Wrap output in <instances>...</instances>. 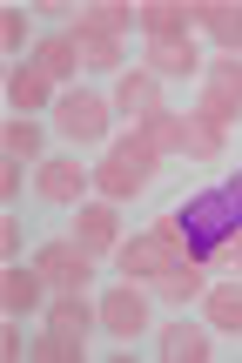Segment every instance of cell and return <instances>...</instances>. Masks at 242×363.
<instances>
[{
    "label": "cell",
    "instance_id": "obj_19",
    "mask_svg": "<svg viewBox=\"0 0 242 363\" xmlns=\"http://www.w3.org/2000/svg\"><path fill=\"white\" fill-rule=\"evenodd\" d=\"M148 74H202L195 40H148Z\"/></svg>",
    "mask_w": 242,
    "mask_h": 363
},
{
    "label": "cell",
    "instance_id": "obj_28",
    "mask_svg": "<svg viewBox=\"0 0 242 363\" xmlns=\"http://www.w3.org/2000/svg\"><path fill=\"white\" fill-rule=\"evenodd\" d=\"M209 262H216L222 276H242V235H222V242L209 249Z\"/></svg>",
    "mask_w": 242,
    "mask_h": 363
},
{
    "label": "cell",
    "instance_id": "obj_29",
    "mask_svg": "<svg viewBox=\"0 0 242 363\" xmlns=\"http://www.w3.org/2000/svg\"><path fill=\"white\" fill-rule=\"evenodd\" d=\"M21 189H27V175H21V162L7 155V162H0V195H7V202H13V195H21Z\"/></svg>",
    "mask_w": 242,
    "mask_h": 363
},
{
    "label": "cell",
    "instance_id": "obj_4",
    "mask_svg": "<svg viewBox=\"0 0 242 363\" xmlns=\"http://www.w3.org/2000/svg\"><path fill=\"white\" fill-rule=\"evenodd\" d=\"M195 121H209V128H229V121H242V54H222L216 67H202Z\"/></svg>",
    "mask_w": 242,
    "mask_h": 363
},
{
    "label": "cell",
    "instance_id": "obj_14",
    "mask_svg": "<svg viewBox=\"0 0 242 363\" xmlns=\"http://www.w3.org/2000/svg\"><path fill=\"white\" fill-rule=\"evenodd\" d=\"M195 21H202L229 54H242V0H195Z\"/></svg>",
    "mask_w": 242,
    "mask_h": 363
},
{
    "label": "cell",
    "instance_id": "obj_10",
    "mask_svg": "<svg viewBox=\"0 0 242 363\" xmlns=\"http://www.w3.org/2000/svg\"><path fill=\"white\" fill-rule=\"evenodd\" d=\"M94 323H101V310H88L81 289H61V296L48 303V330H54V337H67V343H88Z\"/></svg>",
    "mask_w": 242,
    "mask_h": 363
},
{
    "label": "cell",
    "instance_id": "obj_21",
    "mask_svg": "<svg viewBox=\"0 0 242 363\" xmlns=\"http://www.w3.org/2000/svg\"><path fill=\"white\" fill-rule=\"evenodd\" d=\"M155 283H162V296H168V303L209 296V269H202V262H175V269H162V276H155Z\"/></svg>",
    "mask_w": 242,
    "mask_h": 363
},
{
    "label": "cell",
    "instance_id": "obj_27",
    "mask_svg": "<svg viewBox=\"0 0 242 363\" xmlns=\"http://www.w3.org/2000/svg\"><path fill=\"white\" fill-rule=\"evenodd\" d=\"M0 48H7V54L27 48V7H7V13H0Z\"/></svg>",
    "mask_w": 242,
    "mask_h": 363
},
{
    "label": "cell",
    "instance_id": "obj_18",
    "mask_svg": "<svg viewBox=\"0 0 242 363\" xmlns=\"http://www.w3.org/2000/svg\"><path fill=\"white\" fill-rule=\"evenodd\" d=\"M34 67H40L48 81L75 74V67H81V48H75V34H40V40H34Z\"/></svg>",
    "mask_w": 242,
    "mask_h": 363
},
{
    "label": "cell",
    "instance_id": "obj_23",
    "mask_svg": "<svg viewBox=\"0 0 242 363\" xmlns=\"http://www.w3.org/2000/svg\"><path fill=\"white\" fill-rule=\"evenodd\" d=\"M40 148H48V128H34V115H13L7 121V155L13 162H34Z\"/></svg>",
    "mask_w": 242,
    "mask_h": 363
},
{
    "label": "cell",
    "instance_id": "obj_12",
    "mask_svg": "<svg viewBox=\"0 0 242 363\" xmlns=\"http://www.w3.org/2000/svg\"><path fill=\"white\" fill-rule=\"evenodd\" d=\"M7 101H13V115H40V108H54L61 94H54V81L40 74L34 61H21V67L7 74Z\"/></svg>",
    "mask_w": 242,
    "mask_h": 363
},
{
    "label": "cell",
    "instance_id": "obj_26",
    "mask_svg": "<svg viewBox=\"0 0 242 363\" xmlns=\"http://www.w3.org/2000/svg\"><path fill=\"white\" fill-rule=\"evenodd\" d=\"M75 48H81V67H94V74L121 67V40H75Z\"/></svg>",
    "mask_w": 242,
    "mask_h": 363
},
{
    "label": "cell",
    "instance_id": "obj_3",
    "mask_svg": "<svg viewBox=\"0 0 242 363\" xmlns=\"http://www.w3.org/2000/svg\"><path fill=\"white\" fill-rule=\"evenodd\" d=\"M155 175H162V155H148L135 135L108 142V155L94 162V189H101L108 202H135L141 189H155Z\"/></svg>",
    "mask_w": 242,
    "mask_h": 363
},
{
    "label": "cell",
    "instance_id": "obj_8",
    "mask_svg": "<svg viewBox=\"0 0 242 363\" xmlns=\"http://www.w3.org/2000/svg\"><path fill=\"white\" fill-rule=\"evenodd\" d=\"M101 330H108V337H121V343L148 337V296H141L135 283H128V289H108V296H101Z\"/></svg>",
    "mask_w": 242,
    "mask_h": 363
},
{
    "label": "cell",
    "instance_id": "obj_2",
    "mask_svg": "<svg viewBox=\"0 0 242 363\" xmlns=\"http://www.w3.org/2000/svg\"><path fill=\"white\" fill-rule=\"evenodd\" d=\"M182 235H189V256H209L222 235H242V175L209 189V195H195L182 208Z\"/></svg>",
    "mask_w": 242,
    "mask_h": 363
},
{
    "label": "cell",
    "instance_id": "obj_6",
    "mask_svg": "<svg viewBox=\"0 0 242 363\" xmlns=\"http://www.w3.org/2000/svg\"><path fill=\"white\" fill-rule=\"evenodd\" d=\"M34 269L48 276V289H94V256L81 242H61V235L34 249Z\"/></svg>",
    "mask_w": 242,
    "mask_h": 363
},
{
    "label": "cell",
    "instance_id": "obj_16",
    "mask_svg": "<svg viewBox=\"0 0 242 363\" xmlns=\"http://www.w3.org/2000/svg\"><path fill=\"white\" fill-rule=\"evenodd\" d=\"M115 108L128 115H148V108H162V74H148V67H128L115 81Z\"/></svg>",
    "mask_w": 242,
    "mask_h": 363
},
{
    "label": "cell",
    "instance_id": "obj_1",
    "mask_svg": "<svg viewBox=\"0 0 242 363\" xmlns=\"http://www.w3.org/2000/svg\"><path fill=\"white\" fill-rule=\"evenodd\" d=\"M115 256H121V276H128V283H155V276L175 269V262H195L189 256V235H182V216H155L135 242L115 249Z\"/></svg>",
    "mask_w": 242,
    "mask_h": 363
},
{
    "label": "cell",
    "instance_id": "obj_15",
    "mask_svg": "<svg viewBox=\"0 0 242 363\" xmlns=\"http://www.w3.org/2000/svg\"><path fill=\"white\" fill-rule=\"evenodd\" d=\"M135 27V7H81L75 13V40H121Z\"/></svg>",
    "mask_w": 242,
    "mask_h": 363
},
{
    "label": "cell",
    "instance_id": "obj_17",
    "mask_svg": "<svg viewBox=\"0 0 242 363\" xmlns=\"http://www.w3.org/2000/svg\"><path fill=\"white\" fill-rule=\"evenodd\" d=\"M209 350H216V343H209L202 323H168L162 330V357L168 363H209Z\"/></svg>",
    "mask_w": 242,
    "mask_h": 363
},
{
    "label": "cell",
    "instance_id": "obj_30",
    "mask_svg": "<svg viewBox=\"0 0 242 363\" xmlns=\"http://www.w3.org/2000/svg\"><path fill=\"white\" fill-rule=\"evenodd\" d=\"M0 350H7V357H21V350H27V343H21V316H13V323L0 330Z\"/></svg>",
    "mask_w": 242,
    "mask_h": 363
},
{
    "label": "cell",
    "instance_id": "obj_24",
    "mask_svg": "<svg viewBox=\"0 0 242 363\" xmlns=\"http://www.w3.org/2000/svg\"><path fill=\"white\" fill-rule=\"evenodd\" d=\"M209 330H242V289H209Z\"/></svg>",
    "mask_w": 242,
    "mask_h": 363
},
{
    "label": "cell",
    "instance_id": "obj_25",
    "mask_svg": "<svg viewBox=\"0 0 242 363\" xmlns=\"http://www.w3.org/2000/svg\"><path fill=\"white\" fill-rule=\"evenodd\" d=\"M27 357H34V363H81V343H67V337L48 330L40 343H27Z\"/></svg>",
    "mask_w": 242,
    "mask_h": 363
},
{
    "label": "cell",
    "instance_id": "obj_13",
    "mask_svg": "<svg viewBox=\"0 0 242 363\" xmlns=\"http://www.w3.org/2000/svg\"><path fill=\"white\" fill-rule=\"evenodd\" d=\"M0 289H7V316H27V310H40V303H48V276L27 269V262H13V269L0 276Z\"/></svg>",
    "mask_w": 242,
    "mask_h": 363
},
{
    "label": "cell",
    "instance_id": "obj_11",
    "mask_svg": "<svg viewBox=\"0 0 242 363\" xmlns=\"http://www.w3.org/2000/svg\"><path fill=\"white\" fill-rule=\"evenodd\" d=\"M135 27L148 40H189L195 7H182V0H148V7H135Z\"/></svg>",
    "mask_w": 242,
    "mask_h": 363
},
{
    "label": "cell",
    "instance_id": "obj_9",
    "mask_svg": "<svg viewBox=\"0 0 242 363\" xmlns=\"http://www.w3.org/2000/svg\"><path fill=\"white\" fill-rule=\"evenodd\" d=\"M75 242L88 249V256H115V249H121L115 202H81V216H75Z\"/></svg>",
    "mask_w": 242,
    "mask_h": 363
},
{
    "label": "cell",
    "instance_id": "obj_7",
    "mask_svg": "<svg viewBox=\"0 0 242 363\" xmlns=\"http://www.w3.org/2000/svg\"><path fill=\"white\" fill-rule=\"evenodd\" d=\"M88 182L94 175L81 169L75 155H48V162H40V175H34V195H40V202H54V208H75Z\"/></svg>",
    "mask_w": 242,
    "mask_h": 363
},
{
    "label": "cell",
    "instance_id": "obj_20",
    "mask_svg": "<svg viewBox=\"0 0 242 363\" xmlns=\"http://www.w3.org/2000/svg\"><path fill=\"white\" fill-rule=\"evenodd\" d=\"M175 135H182V115H168V108H148V115L135 121V142L148 148V155H175Z\"/></svg>",
    "mask_w": 242,
    "mask_h": 363
},
{
    "label": "cell",
    "instance_id": "obj_22",
    "mask_svg": "<svg viewBox=\"0 0 242 363\" xmlns=\"http://www.w3.org/2000/svg\"><path fill=\"white\" fill-rule=\"evenodd\" d=\"M175 155H189V162H216L222 155V128H209V121H182V135H175Z\"/></svg>",
    "mask_w": 242,
    "mask_h": 363
},
{
    "label": "cell",
    "instance_id": "obj_5",
    "mask_svg": "<svg viewBox=\"0 0 242 363\" xmlns=\"http://www.w3.org/2000/svg\"><path fill=\"white\" fill-rule=\"evenodd\" d=\"M108 115H115V108H108L101 94H88V88H67L61 101H54V128H61L67 142H81V148L108 135Z\"/></svg>",
    "mask_w": 242,
    "mask_h": 363
}]
</instances>
